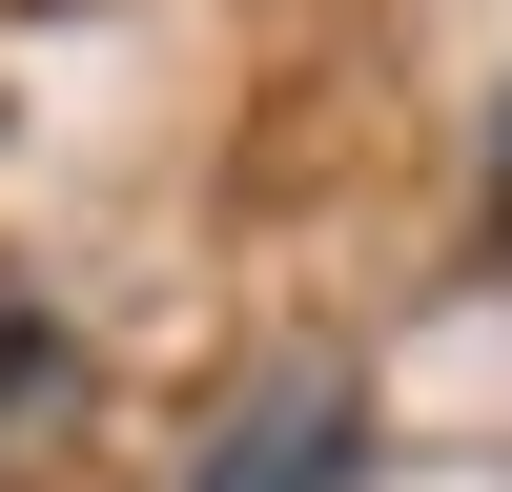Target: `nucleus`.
I'll return each mask as SVG.
<instances>
[{
	"mask_svg": "<svg viewBox=\"0 0 512 492\" xmlns=\"http://www.w3.org/2000/svg\"><path fill=\"white\" fill-rule=\"evenodd\" d=\"M328 472H349V390L328 369H287V410L205 431V492H328Z\"/></svg>",
	"mask_w": 512,
	"mask_h": 492,
	"instance_id": "f257e3e1",
	"label": "nucleus"
},
{
	"mask_svg": "<svg viewBox=\"0 0 512 492\" xmlns=\"http://www.w3.org/2000/svg\"><path fill=\"white\" fill-rule=\"evenodd\" d=\"M41 390H82V349L21 308V287H0V431H41Z\"/></svg>",
	"mask_w": 512,
	"mask_h": 492,
	"instance_id": "f03ea898",
	"label": "nucleus"
},
{
	"mask_svg": "<svg viewBox=\"0 0 512 492\" xmlns=\"http://www.w3.org/2000/svg\"><path fill=\"white\" fill-rule=\"evenodd\" d=\"M492 226H512V103H492Z\"/></svg>",
	"mask_w": 512,
	"mask_h": 492,
	"instance_id": "7ed1b4c3",
	"label": "nucleus"
}]
</instances>
